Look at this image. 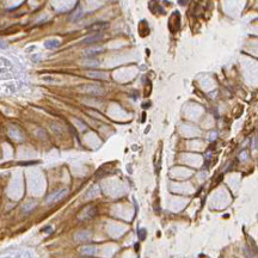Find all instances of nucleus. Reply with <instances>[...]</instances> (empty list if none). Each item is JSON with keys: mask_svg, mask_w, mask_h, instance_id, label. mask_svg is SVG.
I'll return each mask as SVG.
<instances>
[{"mask_svg": "<svg viewBox=\"0 0 258 258\" xmlns=\"http://www.w3.org/2000/svg\"><path fill=\"white\" fill-rule=\"evenodd\" d=\"M96 251H97V248L92 245H87V246H84L80 248V252L85 256H93L96 253Z\"/></svg>", "mask_w": 258, "mask_h": 258, "instance_id": "6e6552de", "label": "nucleus"}, {"mask_svg": "<svg viewBox=\"0 0 258 258\" xmlns=\"http://www.w3.org/2000/svg\"><path fill=\"white\" fill-rule=\"evenodd\" d=\"M96 214H97V207L91 204V206H87L85 209L81 210V213L78 215V219L79 220H89V219H92Z\"/></svg>", "mask_w": 258, "mask_h": 258, "instance_id": "7ed1b4c3", "label": "nucleus"}, {"mask_svg": "<svg viewBox=\"0 0 258 258\" xmlns=\"http://www.w3.org/2000/svg\"><path fill=\"white\" fill-rule=\"evenodd\" d=\"M81 16H82V11H81V9H80V7H78L76 12L72 15V17H71V21H78V19H80V18H81Z\"/></svg>", "mask_w": 258, "mask_h": 258, "instance_id": "ddd939ff", "label": "nucleus"}, {"mask_svg": "<svg viewBox=\"0 0 258 258\" xmlns=\"http://www.w3.org/2000/svg\"><path fill=\"white\" fill-rule=\"evenodd\" d=\"M74 239L79 243H82V241H87L91 239V233L89 231H79L74 234Z\"/></svg>", "mask_w": 258, "mask_h": 258, "instance_id": "39448f33", "label": "nucleus"}, {"mask_svg": "<svg viewBox=\"0 0 258 258\" xmlns=\"http://www.w3.org/2000/svg\"><path fill=\"white\" fill-rule=\"evenodd\" d=\"M103 38H104L103 34H101V32H96V34H93V35H90V36H87L86 38H84V40L81 41V43H80V44H82V46H90V44H95V43H97V42L102 41Z\"/></svg>", "mask_w": 258, "mask_h": 258, "instance_id": "20e7f679", "label": "nucleus"}, {"mask_svg": "<svg viewBox=\"0 0 258 258\" xmlns=\"http://www.w3.org/2000/svg\"><path fill=\"white\" fill-rule=\"evenodd\" d=\"M107 28H108V23H105V22H98V23H95V24L90 25L89 30L93 31V32H99L101 30H104Z\"/></svg>", "mask_w": 258, "mask_h": 258, "instance_id": "0eeeda50", "label": "nucleus"}, {"mask_svg": "<svg viewBox=\"0 0 258 258\" xmlns=\"http://www.w3.org/2000/svg\"><path fill=\"white\" fill-rule=\"evenodd\" d=\"M146 235H147V232H146L145 228H140V229L137 231V237H139L140 240H145V239H146Z\"/></svg>", "mask_w": 258, "mask_h": 258, "instance_id": "4468645a", "label": "nucleus"}, {"mask_svg": "<svg viewBox=\"0 0 258 258\" xmlns=\"http://www.w3.org/2000/svg\"><path fill=\"white\" fill-rule=\"evenodd\" d=\"M220 181H222V175H219V176H218V178H216V181H215V185L219 184Z\"/></svg>", "mask_w": 258, "mask_h": 258, "instance_id": "f3484780", "label": "nucleus"}, {"mask_svg": "<svg viewBox=\"0 0 258 258\" xmlns=\"http://www.w3.org/2000/svg\"><path fill=\"white\" fill-rule=\"evenodd\" d=\"M103 48H98V49H93V48H91V49H87V50H85L84 51V55L85 56H87V57H93V56H96V55H98V54H101V53H103Z\"/></svg>", "mask_w": 258, "mask_h": 258, "instance_id": "9d476101", "label": "nucleus"}, {"mask_svg": "<svg viewBox=\"0 0 258 258\" xmlns=\"http://www.w3.org/2000/svg\"><path fill=\"white\" fill-rule=\"evenodd\" d=\"M60 46V42L57 40H48L44 42V47L49 50H54V49H57Z\"/></svg>", "mask_w": 258, "mask_h": 258, "instance_id": "1a4fd4ad", "label": "nucleus"}, {"mask_svg": "<svg viewBox=\"0 0 258 258\" xmlns=\"http://www.w3.org/2000/svg\"><path fill=\"white\" fill-rule=\"evenodd\" d=\"M51 229H53L51 226H47V227L43 228V232H46L47 234H49V233H51Z\"/></svg>", "mask_w": 258, "mask_h": 258, "instance_id": "dca6fc26", "label": "nucleus"}, {"mask_svg": "<svg viewBox=\"0 0 258 258\" xmlns=\"http://www.w3.org/2000/svg\"><path fill=\"white\" fill-rule=\"evenodd\" d=\"M79 90L82 91L84 93L92 95V96H103L105 93V90L102 87L101 85L97 84H85L79 86Z\"/></svg>", "mask_w": 258, "mask_h": 258, "instance_id": "f257e3e1", "label": "nucleus"}, {"mask_svg": "<svg viewBox=\"0 0 258 258\" xmlns=\"http://www.w3.org/2000/svg\"><path fill=\"white\" fill-rule=\"evenodd\" d=\"M86 75L93 78V79H99V80H107L108 79V74L104 72H99V71H89L86 73Z\"/></svg>", "mask_w": 258, "mask_h": 258, "instance_id": "423d86ee", "label": "nucleus"}, {"mask_svg": "<svg viewBox=\"0 0 258 258\" xmlns=\"http://www.w3.org/2000/svg\"><path fill=\"white\" fill-rule=\"evenodd\" d=\"M142 107H143V108H148V107H149V103H147V104H143Z\"/></svg>", "mask_w": 258, "mask_h": 258, "instance_id": "a211bd4d", "label": "nucleus"}, {"mask_svg": "<svg viewBox=\"0 0 258 258\" xmlns=\"http://www.w3.org/2000/svg\"><path fill=\"white\" fill-rule=\"evenodd\" d=\"M82 63H84L85 67H98L99 66V61L96 60V59H93V57H89V59L84 60Z\"/></svg>", "mask_w": 258, "mask_h": 258, "instance_id": "9b49d317", "label": "nucleus"}, {"mask_svg": "<svg viewBox=\"0 0 258 258\" xmlns=\"http://www.w3.org/2000/svg\"><path fill=\"white\" fill-rule=\"evenodd\" d=\"M35 207H36V202H28L26 204H24L23 212H24V213H30V212L34 210Z\"/></svg>", "mask_w": 258, "mask_h": 258, "instance_id": "f8f14e48", "label": "nucleus"}, {"mask_svg": "<svg viewBox=\"0 0 258 258\" xmlns=\"http://www.w3.org/2000/svg\"><path fill=\"white\" fill-rule=\"evenodd\" d=\"M43 80H44V81H51V82L59 81L57 79H55V78H50V76H43Z\"/></svg>", "mask_w": 258, "mask_h": 258, "instance_id": "2eb2a0df", "label": "nucleus"}, {"mask_svg": "<svg viewBox=\"0 0 258 258\" xmlns=\"http://www.w3.org/2000/svg\"><path fill=\"white\" fill-rule=\"evenodd\" d=\"M67 194H68V190L65 189V188H63V189H60V190H57V191H55V193H53L51 195H49V196L47 197V204H48V206H51V204H54V203L61 201L62 198H65V197L67 196Z\"/></svg>", "mask_w": 258, "mask_h": 258, "instance_id": "f03ea898", "label": "nucleus"}]
</instances>
